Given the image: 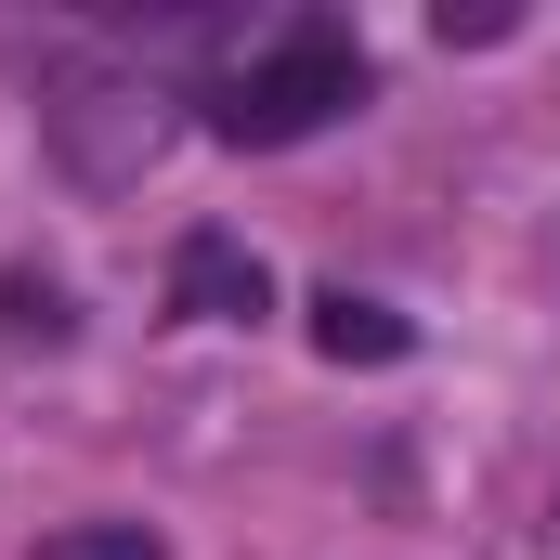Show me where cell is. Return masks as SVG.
Instances as JSON below:
<instances>
[{
    "label": "cell",
    "instance_id": "8992f818",
    "mask_svg": "<svg viewBox=\"0 0 560 560\" xmlns=\"http://www.w3.org/2000/svg\"><path fill=\"white\" fill-rule=\"evenodd\" d=\"M0 326H13V339H66V287L13 275V287H0Z\"/></svg>",
    "mask_w": 560,
    "mask_h": 560
},
{
    "label": "cell",
    "instance_id": "277c9868",
    "mask_svg": "<svg viewBox=\"0 0 560 560\" xmlns=\"http://www.w3.org/2000/svg\"><path fill=\"white\" fill-rule=\"evenodd\" d=\"M405 339H418V326H405L392 300H352V287L313 300V352H326V365H405Z\"/></svg>",
    "mask_w": 560,
    "mask_h": 560
},
{
    "label": "cell",
    "instance_id": "6da1fadb",
    "mask_svg": "<svg viewBox=\"0 0 560 560\" xmlns=\"http://www.w3.org/2000/svg\"><path fill=\"white\" fill-rule=\"evenodd\" d=\"M39 143H52V170L79 196H131L143 170L183 143V92L143 79V66H66L39 92Z\"/></svg>",
    "mask_w": 560,
    "mask_h": 560
},
{
    "label": "cell",
    "instance_id": "5b68a950",
    "mask_svg": "<svg viewBox=\"0 0 560 560\" xmlns=\"http://www.w3.org/2000/svg\"><path fill=\"white\" fill-rule=\"evenodd\" d=\"M39 560H170V548H156L143 522H66V535H52Z\"/></svg>",
    "mask_w": 560,
    "mask_h": 560
},
{
    "label": "cell",
    "instance_id": "3957f363",
    "mask_svg": "<svg viewBox=\"0 0 560 560\" xmlns=\"http://www.w3.org/2000/svg\"><path fill=\"white\" fill-rule=\"evenodd\" d=\"M170 300H183L196 326H248V313L275 300V275H261V248H235V235H183V248H170Z\"/></svg>",
    "mask_w": 560,
    "mask_h": 560
},
{
    "label": "cell",
    "instance_id": "7a4b0ae2",
    "mask_svg": "<svg viewBox=\"0 0 560 560\" xmlns=\"http://www.w3.org/2000/svg\"><path fill=\"white\" fill-rule=\"evenodd\" d=\"M352 105H365V52H352V26L300 13L275 52H248V66L222 79L209 131H222V143H300V131H326V118H352Z\"/></svg>",
    "mask_w": 560,
    "mask_h": 560
}]
</instances>
